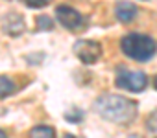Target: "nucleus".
<instances>
[{"instance_id": "nucleus-1", "label": "nucleus", "mask_w": 157, "mask_h": 138, "mask_svg": "<svg viewBox=\"0 0 157 138\" xmlns=\"http://www.w3.org/2000/svg\"><path fill=\"white\" fill-rule=\"evenodd\" d=\"M94 111L104 120L113 123H129L137 118V101L120 94H102L94 101Z\"/></svg>"}, {"instance_id": "nucleus-2", "label": "nucleus", "mask_w": 157, "mask_h": 138, "mask_svg": "<svg viewBox=\"0 0 157 138\" xmlns=\"http://www.w3.org/2000/svg\"><path fill=\"white\" fill-rule=\"evenodd\" d=\"M120 48L126 57L137 61V63H146L157 53V42L144 33H128L120 41Z\"/></svg>"}, {"instance_id": "nucleus-3", "label": "nucleus", "mask_w": 157, "mask_h": 138, "mask_svg": "<svg viewBox=\"0 0 157 138\" xmlns=\"http://www.w3.org/2000/svg\"><path fill=\"white\" fill-rule=\"evenodd\" d=\"M115 74V85L128 92L139 94L148 87V76L140 70H129L126 66H118Z\"/></svg>"}, {"instance_id": "nucleus-4", "label": "nucleus", "mask_w": 157, "mask_h": 138, "mask_svg": "<svg viewBox=\"0 0 157 138\" xmlns=\"http://www.w3.org/2000/svg\"><path fill=\"white\" fill-rule=\"evenodd\" d=\"M74 55L85 64H96L102 59V44L98 41H89V39H80L74 44Z\"/></svg>"}, {"instance_id": "nucleus-5", "label": "nucleus", "mask_w": 157, "mask_h": 138, "mask_svg": "<svg viewBox=\"0 0 157 138\" xmlns=\"http://www.w3.org/2000/svg\"><path fill=\"white\" fill-rule=\"evenodd\" d=\"M56 19H57V22L63 28H67L70 31L78 30L80 26H83V22H85L83 15L78 9H74L72 6H57L56 8Z\"/></svg>"}, {"instance_id": "nucleus-6", "label": "nucleus", "mask_w": 157, "mask_h": 138, "mask_svg": "<svg viewBox=\"0 0 157 138\" xmlns=\"http://www.w3.org/2000/svg\"><path fill=\"white\" fill-rule=\"evenodd\" d=\"M26 30V24H24V19L19 15V13H8L4 19H2V31L10 37H19L22 35Z\"/></svg>"}, {"instance_id": "nucleus-7", "label": "nucleus", "mask_w": 157, "mask_h": 138, "mask_svg": "<svg viewBox=\"0 0 157 138\" xmlns=\"http://www.w3.org/2000/svg\"><path fill=\"white\" fill-rule=\"evenodd\" d=\"M137 13H139L137 4L129 2V0H120V2H117V6H115V17L124 24L133 22L137 19Z\"/></svg>"}, {"instance_id": "nucleus-8", "label": "nucleus", "mask_w": 157, "mask_h": 138, "mask_svg": "<svg viewBox=\"0 0 157 138\" xmlns=\"http://www.w3.org/2000/svg\"><path fill=\"white\" fill-rule=\"evenodd\" d=\"M30 138H56V129L50 125H35L30 131Z\"/></svg>"}, {"instance_id": "nucleus-9", "label": "nucleus", "mask_w": 157, "mask_h": 138, "mask_svg": "<svg viewBox=\"0 0 157 138\" xmlns=\"http://www.w3.org/2000/svg\"><path fill=\"white\" fill-rule=\"evenodd\" d=\"M15 92V83L8 76H0V98H8Z\"/></svg>"}, {"instance_id": "nucleus-10", "label": "nucleus", "mask_w": 157, "mask_h": 138, "mask_svg": "<svg viewBox=\"0 0 157 138\" xmlns=\"http://www.w3.org/2000/svg\"><path fill=\"white\" fill-rule=\"evenodd\" d=\"M35 28L39 31H50V30H54V20L48 15H39L35 19Z\"/></svg>"}, {"instance_id": "nucleus-11", "label": "nucleus", "mask_w": 157, "mask_h": 138, "mask_svg": "<svg viewBox=\"0 0 157 138\" xmlns=\"http://www.w3.org/2000/svg\"><path fill=\"white\" fill-rule=\"evenodd\" d=\"M52 2V0H24V4L32 9H39V8H44Z\"/></svg>"}, {"instance_id": "nucleus-12", "label": "nucleus", "mask_w": 157, "mask_h": 138, "mask_svg": "<svg viewBox=\"0 0 157 138\" xmlns=\"http://www.w3.org/2000/svg\"><path fill=\"white\" fill-rule=\"evenodd\" d=\"M146 127H148V131L157 133V111H153V112L150 114V118H148V122H146Z\"/></svg>"}, {"instance_id": "nucleus-13", "label": "nucleus", "mask_w": 157, "mask_h": 138, "mask_svg": "<svg viewBox=\"0 0 157 138\" xmlns=\"http://www.w3.org/2000/svg\"><path fill=\"white\" fill-rule=\"evenodd\" d=\"M0 138H8V134H6V133H4L2 129H0Z\"/></svg>"}, {"instance_id": "nucleus-14", "label": "nucleus", "mask_w": 157, "mask_h": 138, "mask_svg": "<svg viewBox=\"0 0 157 138\" xmlns=\"http://www.w3.org/2000/svg\"><path fill=\"white\" fill-rule=\"evenodd\" d=\"M63 138H76V136H74V134H65Z\"/></svg>"}, {"instance_id": "nucleus-15", "label": "nucleus", "mask_w": 157, "mask_h": 138, "mask_svg": "<svg viewBox=\"0 0 157 138\" xmlns=\"http://www.w3.org/2000/svg\"><path fill=\"white\" fill-rule=\"evenodd\" d=\"M153 87L157 89V76H155V79H153Z\"/></svg>"}]
</instances>
